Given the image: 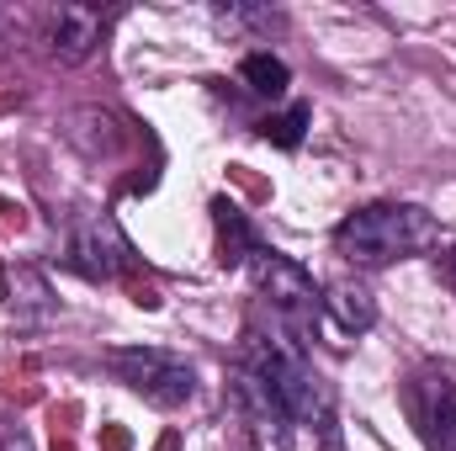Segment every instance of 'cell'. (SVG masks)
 I'll return each instance as SVG.
<instances>
[{"mask_svg": "<svg viewBox=\"0 0 456 451\" xmlns=\"http://www.w3.org/2000/svg\"><path fill=\"white\" fill-rule=\"evenodd\" d=\"M403 404H409V420L419 430L425 451H456V382L446 372L425 366L403 382Z\"/></svg>", "mask_w": 456, "mask_h": 451, "instance_id": "4", "label": "cell"}, {"mask_svg": "<svg viewBox=\"0 0 456 451\" xmlns=\"http://www.w3.org/2000/svg\"><path fill=\"white\" fill-rule=\"evenodd\" d=\"M228 27H276L281 16L276 11H244V5H228V11H218Z\"/></svg>", "mask_w": 456, "mask_h": 451, "instance_id": "10", "label": "cell"}, {"mask_svg": "<svg viewBox=\"0 0 456 451\" xmlns=\"http://www.w3.org/2000/svg\"><path fill=\"white\" fill-rule=\"evenodd\" d=\"M107 366H112L138 398H149L154 409H181V404H191V393H197V366L181 361V356H170V350H154V345L112 350Z\"/></svg>", "mask_w": 456, "mask_h": 451, "instance_id": "3", "label": "cell"}, {"mask_svg": "<svg viewBox=\"0 0 456 451\" xmlns=\"http://www.w3.org/2000/svg\"><path fill=\"white\" fill-rule=\"evenodd\" d=\"M244 260H249L255 287H260L265 303H271V324L287 330V335L303 345L308 324L319 319V287H314V276H308L297 260H287L281 250H265V244H255Z\"/></svg>", "mask_w": 456, "mask_h": 451, "instance_id": "2", "label": "cell"}, {"mask_svg": "<svg viewBox=\"0 0 456 451\" xmlns=\"http://www.w3.org/2000/svg\"><path fill=\"white\" fill-rule=\"evenodd\" d=\"M319 308L330 314V324H335L340 335H366V330L377 324V303H371V292H366L361 282H350V276L324 287Z\"/></svg>", "mask_w": 456, "mask_h": 451, "instance_id": "7", "label": "cell"}, {"mask_svg": "<svg viewBox=\"0 0 456 451\" xmlns=\"http://www.w3.org/2000/svg\"><path fill=\"white\" fill-rule=\"evenodd\" d=\"M436 244H441V224L419 202H371V208H355L335 228V250H340L350 266H361V271H377V266L425 255Z\"/></svg>", "mask_w": 456, "mask_h": 451, "instance_id": "1", "label": "cell"}, {"mask_svg": "<svg viewBox=\"0 0 456 451\" xmlns=\"http://www.w3.org/2000/svg\"><path fill=\"white\" fill-rule=\"evenodd\" d=\"M239 80H244L255 96H271V102H276V96H287V80H292V75H287V64H281L276 53H249V59L239 64Z\"/></svg>", "mask_w": 456, "mask_h": 451, "instance_id": "8", "label": "cell"}, {"mask_svg": "<svg viewBox=\"0 0 456 451\" xmlns=\"http://www.w3.org/2000/svg\"><path fill=\"white\" fill-rule=\"evenodd\" d=\"M127 239H122V228L112 218H86V224L75 228V239H69V266L80 271V276H91V282H107L117 276L122 266H127Z\"/></svg>", "mask_w": 456, "mask_h": 451, "instance_id": "5", "label": "cell"}, {"mask_svg": "<svg viewBox=\"0 0 456 451\" xmlns=\"http://www.w3.org/2000/svg\"><path fill=\"white\" fill-rule=\"evenodd\" d=\"M102 32H107V11H96V5H59L48 16V53L59 64H80V59L96 53Z\"/></svg>", "mask_w": 456, "mask_h": 451, "instance_id": "6", "label": "cell"}, {"mask_svg": "<svg viewBox=\"0 0 456 451\" xmlns=\"http://www.w3.org/2000/svg\"><path fill=\"white\" fill-rule=\"evenodd\" d=\"M303 122H308V107H292L287 117H265V138H276L281 149H292V144H303Z\"/></svg>", "mask_w": 456, "mask_h": 451, "instance_id": "9", "label": "cell"}, {"mask_svg": "<svg viewBox=\"0 0 456 451\" xmlns=\"http://www.w3.org/2000/svg\"><path fill=\"white\" fill-rule=\"evenodd\" d=\"M446 276H452V287H456V244H452V255H446Z\"/></svg>", "mask_w": 456, "mask_h": 451, "instance_id": "11", "label": "cell"}]
</instances>
